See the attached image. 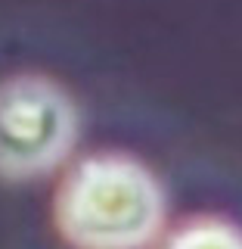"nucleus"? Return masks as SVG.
Returning a JSON list of instances; mask_svg holds the SVG:
<instances>
[{
    "label": "nucleus",
    "mask_w": 242,
    "mask_h": 249,
    "mask_svg": "<svg viewBox=\"0 0 242 249\" xmlns=\"http://www.w3.org/2000/svg\"><path fill=\"white\" fill-rule=\"evenodd\" d=\"M161 190L143 165L97 156L59 193V224L81 249H140L161 224Z\"/></svg>",
    "instance_id": "1"
},
{
    "label": "nucleus",
    "mask_w": 242,
    "mask_h": 249,
    "mask_svg": "<svg viewBox=\"0 0 242 249\" xmlns=\"http://www.w3.org/2000/svg\"><path fill=\"white\" fill-rule=\"evenodd\" d=\"M75 140L72 100L41 75L0 84V178H37L65 159Z\"/></svg>",
    "instance_id": "2"
},
{
    "label": "nucleus",
    "mask_w": 242,
    "mask_h": 249,
    "mask_svg": "<svg viewBox=\"0 0 242 249\" xmlns=\"http://www.w3.org/2000/svg\"><path fill=\"white\" fill-rule=\"evenodd\" d=\"M165 249H242V233L224 221H199L183 228Z\"/></svg>",
    "instance_id": "3"
}]
</instances>
